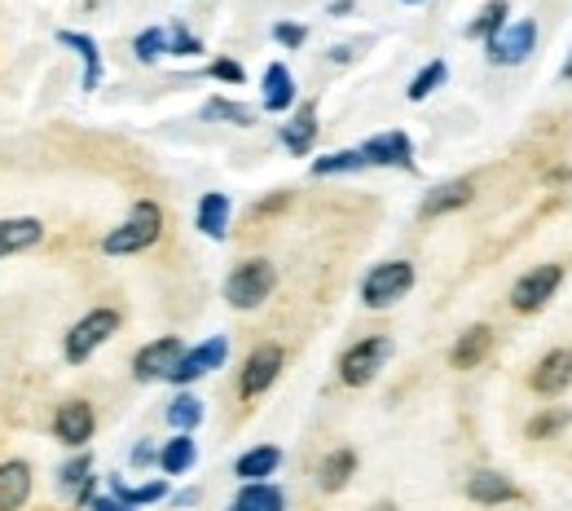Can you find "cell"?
<instances>
[{"mask_svg":"<svg viewBox=\"0 0 572 511\" xmlns=\"http://www.w3.org/2000/svg\"><path fill=\"white\" fill-rule=\"evenodd\" d=\"M203 115L207 120H229V124H252V107H239V101H224V97L207 101Z\"/></svg>","mask_w":572,"mask_h":511,"instance_id":"836d02e7","label":"cell"},{"mask_svg":"<svg viewBox=\"0 0 572 511\" xmlns=\"http://www.w3.org/2000/svg\"><path fill=\"white\" fill-rule=\"evenodd\" d=\"M375 511H397V507H392V502H379V507H375Z\"/></svg>","mask_w":572,"mask_h":511,"instance_id":"60d3db41","label":"cell"},{"mask_svg":"<svg viewBox=\"0 0 572 511\" xmlns=\"http://www.w3.org/2000/svg\"><path fill=\"white\" fill-rule=\"evenodd\" d=\"M559 428H568V411H546V415H537V419L528 424V437L541 441V437H550V433H559Z\"/></svg>","mask_w":572,"mask_h":511,"instance_id":"e575fe53","label":"cell"},{"mask_svg":"<svg viewBox=\"0 0 572 511\" xmlns=\"http://www.w3.org/2000/svg\"><path fill=\"white\" fill-rule=\"evenodd\" d=\"M278 463H282V450H278V446H256V450H247V454L234 463V476H239L243 485H252V480L273 476Z\"/></svg>","mask_w":572,"mask_h":511,"instance_id":"44dd1931","label":"cell"},{"mask_svg":"<svg viewBox=\"0 0 572 511\" xmlns=\"http://www.w3.org/2000/svg\"><path fill=\"white\" fill-rule=\"evenodd\" d=\"M168 53H177V58H194V53H203V45H198L185 27H172V32H168Z\"/></svg>","mask_w":572,"mask_h":511,"instance_id":"d590c367","label":"cell"},{"mask_svg":"<svg viewBox=\"0 0 572 511\" xmlns=\"http://www.w3.org/2000/svg\"><path fill=\"white\" fill-rule=\"evenodd\" d=\"M273 287H278L273 265L256 256V260H243L234 273L224 278V300L234 304V309H260V304L273 295Z\"/></svg>","mask_w":572,"mask_h":511,"instance_id":"7a4b0ae2","label":"cell"},{"mask_svg":"<svg viewBox=\"0 0 572 511\" xmlns=\"http://www.w3.org/2000/svg\"><path fill=\"white\" fill-rule=\"evenodd\" d=\"M159 234H163V212L155 208L150 198H142V203H133L129 221L101 239V252H106V256H133V252L155 247V243H159Z\"/></svg>","mask_w":572,"mask_h":511,"instance_id":"6da1fadb","label":"cell"},{"mask_svg":"<svg viewBox=\"0 0 572 511\" xmlns=\"http://www.w3.org/2000/svg\"><path fill=\"white\" fill-rule=\"evenodd\" d=\"M445 75H449V66H445L440 58H436V62H427V66H423V71L410 80V88H405V93H410V101H423V97H431V93L445 84Z\"/></svg>","mask_w":572,"mask_h":511,"instance_id":"1f68e13d","label":"cell"},{"mask_svg":"<svg viewBox=\"0 0 572 511\" xmlns=\"http://www.w3.org/2000/svg\"><path fill=\"white\" fill-rule=\"evenodd\" d=\"M32 498V463H0V511H19Z\"/></svg>","mask_w":572,"mask_h":511,"instance_id":"9a60e30c","label":"cell"},{"mask_svg":"<svg viewBox=\"0 0 572 511\" xmlns=\"http://www.w3.org/2000/svg\"><path fill=\"white\" fill-rule=\"evenodd\" d=\"M362 155L375 168H414V146H410L405 133H379L362 146Z\"/></svg>","mask_w":572,"mask_h":511,"instance_id":"4fadbf2b","label":"cell"},{"mask_svg":"<svg viewBox=\"0 0 572 511\" xmlns=\"http://www.w3.org/2000/svg\"><path fill=\"white\" fill-rule=\"evenodd\" d=\"M198 230L207 234V239H224L229 234V198L224 194H203V203H198Z\"/></svg>","mask_w":572,"mask_h":511,"instance_id":"cb8c5ba5","label":"cell"},{"mask_svg":"<svg viewBox=\"0 0 572 511\" xmlns=\"http://www.w3.org/2000/svg\"><path fill=\"white\" fill-rule=\"evenodd\" d=\"M507 14H511L507 0H489V5L480 10V19L467 27V36H485V40H494V36L507 27Z\"/></svg>","mask_w":572,"mask_h":511,"instance_id":"4dcf8cb0","label":"cell"},{"mask_svg":"<svg viewBox=\"0 0 572 511\" xmlns=\"http://www.w3.org/2000/svg\"><path fill=\"white\" fill-rule=\"evenodd\" d=\"M563 75H572V58H568V66H563Z\"/></svg>","mask_w":572,"mask_h":511,"instance_id":"b9f144b4","label":"cell"},{"mask_svg":"<svg viewBox=\"0 0 572 511\" xmlns=\"http://www.w3.org/2000/svg\"><path fill=\"white\" fill-rule=\"evenodd\" d=\"M110 336H120V314H114V309H93V314H84V318L66 331V362H71V366L88 362Z\"/></svg>","mask_w":572,"mask_h":511,"instance_id":"277c9868","label":"cell"},{"mask_svg":"<svg viewBox=\"0 0 572 511\" xmlns=\"http://www.w3.org/2000/svg\"><path fill=\"white\" fill-rule=\"evenodd\" d=\"M282 507H287V498H282L278 485L252 480V485L239 489V498H234V507H229V511H282Z\"/></svg>","mask_w":572,"mask_h":511,"instance_id":"7402d4cb","label":"cell"},{"mask_svg":"<svg viewBox=\"0 0 572 511\" xmlns=\"http://www.w3.org/2000/svg\"><path fill=\"white\" fill-rule=\"evenodd\" d=\"M489 349H494V331L489 327H467L463 336H458V344L449 349V366L453 370H472V366H480L489 357Z\"/></svg>","mask_w":572,"mask_h":511,"instance_id":"5bb4252c","label":"cell"},{"mask_svg":"<svg viewBox=\"0 0 572 511\" xmlns=\"http://www.w3.org/2000/svg\"><path fill=\"white\" fill-rule=\"evenodd\" d=\"M211 80H220V84H243L247 71H243L234 58H216V62H211Z\"/></svg>","mask_w":572,"mask_h":511,"instance_id":"8d00e7d4","label":"cell"},{"mask_svg":"<svg viewBox=\"0 0 572 511\" xmlns=\"http://www.w3.org/2000/svg\"><path fill=\"white\" fill-rule=\"evenodd\" d=\"M353 472H357V454H353V450H334V454H326V463L317 467V485H321L326 494H339L343 485L353 480Z\"/></svg>","mask_w":572,"mask_h":511,"instance_id":"603a6c76","label":"cell"},{"mask_svg":"<svg viewBox=\"0 0 572 511\" xmlns=\"http://www.w3.org/2000/svg\"><path fill=\"white\" fill-rule=\"evenodd\" d=\"M313 142H317V107H313V101H304V107L295 111V120L282 124V146L291 155H308Z\"/></svg>","mask_w":572,"mask_h":511,"instance_id":"d6986e66","label":"cell"},{"mask_svg":"<svg viewBox=\"0 0 572 511\" xmlns=\"http://www.w3.org/2000/svg\"><path fill=\"white\" fill-rule=\"evenodd\" d=\"M291 107H295V80H291V71H287L282 62H273V66L265 71V111L282 115V111H291Z\"/></svg>","mask_w":572,"mask_h":511,"instance_id":"ffe728a7","label":"cell"},{"mask_svg":"<svg viewBox=\"0 0 572 511\" xmlns=\"http://www.w3.org/2000/svg\"><path fill=\"white\" fill-rule=\"evenodd\" d=\"M528 384H533V392H541V397H559V392L572 384V353H568V349L546 353V357L533 366Z\"/></svg>","mask_w":572,"mask_h":511,"instance_id":"7c38bea8","label":"cell"},{"mask_svg":"<svg viewBox=\"0 0 572 511\" xmlns=\"http://www.w3.org/2000/svg\"><path fill=\"white\" fill-rule=\"evenodd\" d=\"M40 239H45V226H40L36 217H10V221H0V260L36 247Z\"/></svg>","mask_w":572,"mask_h":511,"instance_id":"2e32d148","label":"cell"},{"mask_svg":"<svg viewBox=\"0 0 572 511\" xmlns=\"http://www.w3.org/2000/svg\"><path fill=\"white\" fill-rule=\"evenodd\" d=\"M194 459H198V450H194L190 433L172 437V441H168V446L159 450V467H163L168 476H181V472H190V467H194Z\"/></svg>","mask_w":572,"mask_h":511,"instance_id":"484cf974","label":"cell"},{"mask_svg":"<svg viewBox=\"0 0 572 511\" xmlns=\"http://www.w3.org/2000/svg\"><path fill=\"white\" fill-rule=\"evenodd\" d=\"M110 489H114V498L129 502V507H146V502H159V498L168 494V485H163V480H150V485H137V489H133V485H124L120 476L110 480Z\"/></svg>","mask_w":572,"mask_h":511,"instance_id":"f546056e","label":"cell"},{"mask_svg":"<svg viewBox=\"0 0 572 511\" xmlns=\"http://www.w3.org/2000/svg\"><path fill=\"white\" fill-rule=\"evenodd\" d=\"M168 424H172L177 433H194V428L203 424V401H198L194 392L172 397V401H168Z\"/></svg>","mask_w":572,"mask_h":511,"instance_id":"4316f807","label":"cell"},{"mask_svg":"<svg viewBox=\"0 0 572 511\" xmlns=\"http://www.w3.org/2000/svg\"><path fill=\"white\" fill-rule=\"evenodd\" d=\"M97 428V415H93V405L88 401H62L58 405V415H53V437L62 446H84Z\"/></svg>","mask_w":572,"mask_h":511,"instance_id":"30bf717a","label":"cell"},{"mask_svg":"<svg viewBox=\"0 0 572 511\" xmlns=\"http://www.w3.org/2000/svg\"><path fill=\"white\" fill-rule=\"evenodd\" d=\"M282 362H287V353H282L278 344H260V349H252V357H247V366H243V375H239V392L252 401V397H260L265 388H273Z\"/></svg>","mask_w":572,"mask_h":511,"instance_id":"52a82bcc","label":"cell"},{"mask_svg":"<svg viewBox=\"0 0 572 511\" xmlns=\"http://www.w3.org/2000/svg\"><path fill=\"white\" fill-rule=\"evenodd\" d=\"M362 168H370L362 150H334V155H326V159H317V163H313V177H334V172H362Z\"/></svg>","mask_w":572,"mask_h":511,"instance_id":"f1b7e54d","label":"cell"},{"mask_svg":"<svg viewBox=\"0 0 572 511\" xmlns=\"http://www.w3.org/2000/svg\"><path fill=\"white\" fill-rule=\"evenodd\" d=\"M472 194H476L472 181H445V185H436V190L423 198V217H445V212H453V208H467Z\"/></svg>","mask_w":572,"mask_h":511,"instance_id":"ac0fdd59","label":"cell"},{"mask_svg":"<svg viewBox=\"0 0 572 511\" xmlns=\"http://www.w3.org/2000/svg\"><path fill=\"white\" fill-rule=\"evenodd\" d=\"M410 287H414V265L410 260H384L366 273L362 300H366V309H392Z\"/></svg>","mask_w":572,"mask_h":511,"instance_id":"3957f363","label":"cell"},{"mask_svg":"<svg viewBox=\"0 0 572 511\" xmlns=\"http://www.w3.org/2000/svg\"><path fill=\"white\" fill-rule=\"evenodd\" d=\"M388 357H392V340L388 336H366V340H357L349 353L339 357V379L349 388H362V384H370L384 370Z\"/></svg>","mask_w":572,"mask_h":511,"instance_id":"5b68a950","label":"cell"},{"mask_svg":"<svg viewBox=\"0 0 572 511\" xmlns=\"http://www.w3.org/2000/svg\"><path fill=\"white\" fill-rule=\"evenodd\" d=\"M405 5H418V0H405Z\"/></svg>","mask_w":572,"mask_h":511,"instance_id":"7bdbcfd3","label":"cell"},{"mask_svg":"<svg viewBox=\"0 0 572 511\" xmlns=\"http://www.w3.org/2000/svg\"><path fill=\"white\" fill-rule=\"evenodd\" d=\"M133 53H137V62H155V58H163L168 53V32L163 27H146L137 40H133Z\"/></svg>","mask_w":572,"mask_h":511,"instance_id":"d6a6232c","label":"cell"},{"mask_svg":"<svg viewBox=\"0 0 572 511\" xmlns=\"http://www.w3.org/2000/svg\"><path fill=\"white\" fill-rule=\"evenodd\" d=\"M467 498L472 502H485V507H498V502H520V489L502 476V472H476L467 480Z\"/></svg>","mask_w":572,"mask_h":511,"instance_id":"e0dca14e","label":"cell"},{"mask_svg":"<svg viewBox=\"0 0 572 511\" xmlns=\"http://www.w3.org/2000/svg\"><path fill=\"white\" fill-rule=\"evenodd\" d=\"M58 40L84 58V88H97V84H101V53H97V40H93V36H80V32H58Z\"/></svg>","mask_w":572,"mask_h":511,"instance_id":"d4e9b609","label":"cell"},{"mask_svg":"<svg viewBox=\"0 0 572 511\" xmlns=\"http://www.w3.org/2000/svg\"><path fill=\"white\" fill-rule=\"evenodd\" d=\"M93 459L88 454H80V459H71L66 467H62V489L75 498V502H88L93 498Z\"/></svg>","mask_w":572,"mask_h":511,"instance_id":"83f0119b","label":"cell"},{"mask_svg":"<svg viewBox=\"0 0 572 511\" xmlns=\"http://www.w3.org/2000/svg\"><path fill=\"white\" fill-rule=\"evenodd\" d=\"M224 357H229V344H224V336H211L207 344H198V349H185L181 366L172 370V384H194V379L211 375V370H216Z\"/></svg>","mask_w":572,"mask_h":511,"instance_id":"8fae6325","label":"cell"},{"mask_svg":"<svg viewBox=\"0 0 572 511\" xmlns=\"http://www.w3.org/2000/svg\"><path fill=\"white\" fill-rule=\"evenodd\" d=\"M181 357H185V344H181L177 336H163V340H155V344H146V349L137 353L133 370H137L142 384H150V379H172V370L181 366Z\"/></svg>","mask_w":572,"mask_h":511,"instance_id":"ba28073f","label":"cell"},{"mask_svg":"<svg viewBox=\"0 0 572 511\" xmlns=\"http://www.w3.org/2000/svg\"><path fill=\"white\" fill-rule=\"evenodd\" d=\"M304 36H308V32H304V27H295V23H278V27H273V40H278V45H287V49H300V45H304Z\"/></svg>","mask_w":572,"mask_h":511,"instance_id":"74e56055","label":"cell"},{"mask_svg":"<svg viewBox=\"0 0 572 511\" xmlns=\"http://www.w3.org/2000/svg\"><path fill=\"white\" fill-rule=\"evenodd\" d=\"M533 45H537V27L524 19V23H511V27H502L494 40H489V62L494 66H515V62H524L528 53H533Z\"/></svg>","mask_w":572,"mask_h":511,"instance_id":"9c48e42d","label":"cell"},{"mask_svg":"<svg viewBox=\"0 0 572 511\" xmlns=\"http://www.w3.org/2000/svg\"><path fill=\"white\" fill-rule=\"evenodd\" d=\"M559 282H563V265H537V269H528V273L511 287V309H515V314H537L546 300H555Z\"/></svg>","mask_w":572,"mask_h":511,"instance_id":"8992f818","label":"cell"},{"mask_svg":"<svg viewBox=\"0 0 572 511\" xmlns=\"http://www.w3.org/2000/svg\"><path fill=\"white\" fill-rule=\"evenodd\" d=\"M88 511H133V507L120 498H88Z\"/></svg>","mask_w":572,"mask_h":511,"instance_id":"f35d334b","label":"cell"},{"mask_svg":"<svg viewBox=\"0 0 572 511\" xmlns=\"http://www.w3.org/2000/svg\"><path fill=\"white\" fill-rule=\"evenodd\" d=\"M150 459H159V454H155V446H137V450H133V463H137V467H146Z\"/></svg>","mask_w":572,"mask_h":511,"instance_id":"ab89813d","label":"cell"}]
</instances>
